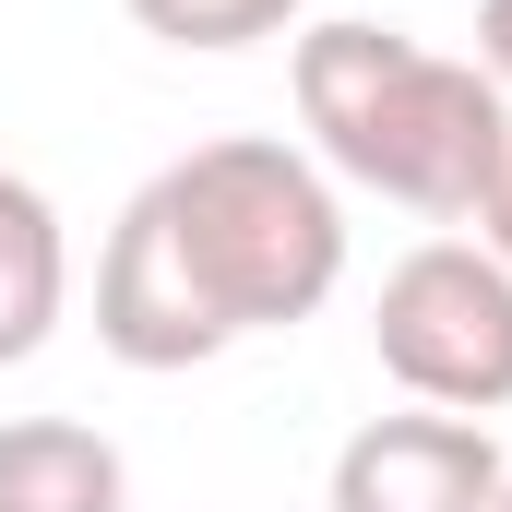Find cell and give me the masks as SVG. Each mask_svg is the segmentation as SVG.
Instances as JSON below:
<instances>
[{"mask_svg":"<svg viewBox=\"0 0 512 512\" xmlns=\"http://www.w3.org/2000/svg\"><path fill=\"white\" fill-rule=\"evenodd\" d=\"M477 72L512 96V0H477Z\"/></svg>","mask_w":512,"mask_h":512,"instance_id":"cell-9","label":"cell"},{"mask_svg":"<svg viewBox=\"0 0 512 512\" xmlns=\"http://www.w3.org/2000/svg\"><path fill=\"white\" fill-rule=\"evenodd\" d=\"M167 251L191 274V298L215 310V334H298L334 286H346V203L322 179L310 143H274V131H227V143H191L179 167L143 179Z\"/></svg>","mask_w":512,"mask_h":512,"instance_id":"cell-2","label":"cell"},{"mask_svg":"<svg viewBox=\"0 0 512 512\" xmlns=\"http://www.w3.org/2000/svg\"><path fill=\"white\" fill-rule=\"evenodd\" d=\"M501 441L489 417H441V405H405V417H370L346 429L334 453V512H501Z\"/></svg>","mask_w":512,"mask_h":512,"instance_id":"cell-4","label":"cell"},{"mask_svg":"<svg viewBox=\"0 0 512 512\" xmlns=\"http://www.w3.org/2000/svg\"><path fill=\"white\" fill-rule=\"evenodd\" d=\"M72 310V239H60V203L0 167V370H24Z\"/></svg>","mask_w":512,"mask_h":512,"instance_id":"cell-7","label":"cell"},{"mask_svg":"<svg viewBox=\"0 0 512 512\" xmlns=\"http://www.w3.org/2000/svg\"><path fill=\"white\" fill-rule=\"evenodd\" d=\"M370 358L405 405L501 417L512 405V262L489 239H417L370 298Z\"/></svg>","mask_w":512,"mask_h":512,"instance_id":"cell-3","label":"cell"},{"mask_svg":"<svg viewBox=\"0 0 512 512\" xmlns=\"http://www.w3.org/2000/svg\"><path fill=\"white\" fill-rule=\"evenodd\" d=\"M286 84H298V131H310L322 179L382 191L405 215H429V227H465L512 155V96L477 60H453V48H429L405 24H358V12L298 24Z\"/></svg>","mask_w":512,"mask_h":512,"instance_id":"cell-1","label":"cell"},{"mask_svg":"<svg viewBox=\"0 0 512 512\" xmlns=\"http://www.w3.org/2000/svg\"><path fill=\"white\" fill-rule=\"evenodd\" d=\"M477 227H489V251L512 262V155H501V179H489V203H477Z\"/></svg>","mask_w":512,"mask_h":512,"instance_id":"cell-10","label":"cell"},{"mask_svg":"<svg viewBox=\"0 0 512 512\" xmlns=\"http://www.w3.org/2000/svg\"><path fill=\"white\" fill-rule=\"evenodd\" d=\"M96 346H108L120 370H143V382L227 358L215 310L191 298V274H179V251H167V227H155V203H143V191L120 203V227H108V262H96Z\"/></svg>","mask_w":512,"mask_h":512,"instance_id":"cell-5","label":"cell"},{"mask_svg":"<svg viewBox=\"0 0 512 512\" xmlns=\"http://www.w3.org/2000/svg\"><path fill=\"white\" fill-rule=\"evenodd\" d=\"M143 36H167V48H203V60H227V48H262V36H298V12L310 0H120Z\"/></svg>","mask_w":512,"mask_h":512,"instance_id":"cell-8","label":"cell"},{"mask_svg":"<svg viewBox=\"0 0 512 512\" xmlns=\"http://www.w3.org/2000/svg\"><path fill=\"white\" fill-rule=\"evenodd\" d=\"M501 512H512V477H501Z\"/></svg>","mask_w":512,"mask_h":512,"instance_id":"cell-11","label":"cell"},{"mask_svg":"<svg viewBox=\"0 0 512 512\" xmlns=\"http://www.w3.org/2000/svg\"><path fill=\"white\" fill-rule=\"evenodd\" d=\"M0 512H131V465L84 417H0Z\"/></svg>","mask_w":512,"mask_h":512,"instance_id":"cell-6","label":"cell"}]
</instances>
